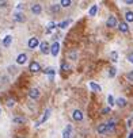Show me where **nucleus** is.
Instances as JSON below:
<instances>
[{
  "label": "nucleus",
  "instance_id": "obj_2",
  "mask_svg": "<svg viewBox=\"0 0 133 138\" xmlns=\"http://www.w3.org/2000/svg\"><path fill=\"white\" fill-rule=\"evenodd\" d=\"M58 52H60V43H58V42H54V43L50 46V53H52V56L56 57V56L58 54Z\"/></svg>",
  "mask_w": 133,
  "mask_h": 138
},
{
  "label": "nucleus",
  "instance_id": "obj_17",
  "mask_svg": "<svg viewBox=\"0 0 133 138\" xmlns=\"http://www.w3.org/2000/svg\"><path fill=\"white\" fill-rule=\"evenodd\" d=\"M116 104H117L118 107H121V108H124V107L126 106V100H125L124 98H118V99L116 100Z\"/></svg>",
  "mask_w": 133,
  "mask_h": 138
},
{
  "label": "nucleus",
  "instance_id": "obj_27",
  "mask_svg": "<svg viewBox=\"0 0 133 138\" xmlns=\"http://www.w3.org/2000/svg\"><path fill=\"white\" fill-rule=\"evenodd\" d=\"M71 3H72L71 0H61V2H60V4H61L63 7H69Z\"/></svg>",
  "mask_w": 133,
  "mask_h": 138
},
{
  "label": "nucleus",
  "instance_id": "obj_20",
  "mask_svg": "<svg viewBox=\"0 0 133 138\" xmlns=\"http://www.w3.org/2000/svg\"><path fill=\"white\" fill-rule=\"evenodd\" d=\"M106 125H107V131H114V129H116V122H114V121H109Z\"/></svg>",
  "mask_w": 133,
  "mask_h": 138
},
{
  "label": "nucleus",
  "instance_id": "obj_9",
  "mask_svg": "<svg viewBox=\"0 0 133 138\" xmlns=\"http://www.w3.org/2000/svg\"><path fill=\"white\" fill-rule=\"evenodd\" d=\"M29 96L31 98V99H38L39 98V91H38L37 88L30 89V91H29Z\"/></svg>",
  "mask_w": 133,
  "mask_h": 138
},
{
  "label": "nucleus",
  "instance_id": "obj_4",
  "mask_svg": "<svg viewBox=\"0 0 133 138\" xmlns=\"http://www.w3.org/2000/svg\"><path fill=\"white\" fill-rule=\"evenodd\" d=\"M26 61H27V54L26 53H21V54L16 57V64H19V65L26 64Z\"/></svg>",
  "mask_w": 133,
  "mask_h": 138
},
{
  "label": "nucleus",
  "instance_id": "obj_40",
  "mask_svg": "<svg viewBox=\"0 0 133 138\" xmlns=\"http://www.w3.org/2000/svg\"><path fill=\"white\" fill-rule=\"evenodd\" d=\"M0 114H2V111H0Z\"/></svg>",
  "mask_w": 133,
  "mask_h": 138
},
{
  "label": "nucleus",
  "instance_id": "obj_19",
  "mask_svg": "<svg viewBox=\"0 0 133 138\" xmlns=\"http://www.w3.org/2000/svg\"><path fill=\"white\" fill-rule=\"evenodd\" d=\"M45 75H49V77H54V75H56V70H54L53 68H46L44 70Z\"/></svg>",
  "mask_w": 133,
  "mask_h": 138
},
{
  "label": "nucleus",
  "instance_id": "obj_7",
  "mask_svg": "<svg viewBox=\"0 0 133 138\" xmlns=\"http://www.w3.org/2000/svg\"><path fill=\"white\" fill-rule=\"evenodd\" d=\"M29 69L33 72V73H37V72H39L41 70V67H39V64L37 62V61H33L31 64H30V67H29Z\"/></svg>",
  "mask_w": 133,
  "mask_h": 138
},
{
  "label": "nucleus",
  "instance_id": "obj_5",
  "mask_svg": "<svg viewBox=\"0 0 133 138\" xmlns=\"http://www.w3.org/2000/svg\"><path fill=\"white\" fill-rule=\"evenodd\" d=\"M30 10H31V12H33L34 15H39L41 11H42V7H41V4L35 3V4H33L31 7H30Z\"/></svg>",
  "mask_w": 133,
  "mask_h": 138
},
{
  "label": "nucleus",
  "instance_id": "obj_24",
  "mask_svg": "<svg viewBox=\"0 0 133 138\" xmlns=\"http://www.w3.org/2000/svg\"><path fill=\"white\" fill-rule=\"evenodd\" d=\"M110 58H111L113 62H117V61H118V54H117V52H111V53H110Z\"/></svg>",
  "mask_w": 133,
  "mask_h": 138
},
{
  "label": "nucleus",
  "instance_id": "obj_32",
  "mask_svg": "<svg viewBox=\"0 0 133 138\" xmlns=\"http://www.w3.org/2000/svg\"><path fill=\"white\" fill-rule=\"evenodd\" d=\"M128 60H129V62L133 64V53H129V54H128Z\"/></svg>",
  "mask_w": 133,
  "mask_h": 138
},
{
  "label": "nucleus",
  "instance_id": "obj_13",
  "mask_svg": "<svg viewBox=\"0 0 133 138\" xmlns=\"http://www.w3.org/2000/svg\"><path fill=\"white\" fill-rule=\"evenodd\" d=\"M118 28H119L121 33H128V30H129L128 25H126V22H121L119 25H118Z\"/></svg>",
  "mask_w": 133,
  "mask_h": 138
},
{
  "label": "nucleus",
  "instance_id": "obj_3",
  "mask_svg": "<svg viewBox=\"0 0 133 138\" xmlns=\"http://www.w3.org/2000/svg\"><path fill=\"white\" fill-rule=\"evenodd\" d=\"M27 45H29V47H30V49H35V47H37L38 45H41V43L38 42V38L33 37V38H30V39H29Z\"/></svg>",
  "mask_w": 133,
  "mask_h": 138
},
{
  "label": "nucleus",
  "instance_id": "obj_6",
  "mask_svg": "<svg viewBox=\"0 0 133 138\" xmlns=\"http://www.w3.org/2000/svg\"><path fill=\"white\" fill-rule=\"evenodd\" d=\"M49 114H50V110L48 108V110L45 111V114H44V115L41 117V119H39V121H38L37 123H35V126H41V125L44 123V122H46V121H48V118H49Z\"/></svg>",
  "mask_w": 133,
  "mask_h": 138
},
{
  "label": "nucleus",
  "instance_id": "obj_34",
  "mask_svg": "<svg viewBox=\"0 0 133 138\" xmlns=\"http://www.w3.org/2000/svg\"><path fill=\"white\" fill-rule=\"evenodd\" d=\"M61 69H63V70H66V69H69V67H68L66 64H63V65H61Z\"/></svg>",
  "mask_w": 133,
  "mask_h": 138
},
{
  "label": "nucleus",
  "instance_id": "obj_1",
  "mask_svg": "<svg viewBox=\"0 0 133 138\" xmlns=\"http://www.w3.org/2000/svg\"><path fill=\"white\" fill-rule=\"evenodd\" d=\"M39 49H41V53L42 54H48V53H50V46L48 42H42L39 45Z\"/></svg>",
  "mask_w": 133,
  "mask_h": 138
},
{
  "label": "nucleus",
  "instance_id": "obj_36",
  "mask_svg": "<svg viewBox=\"0 0 133 138\" xmlns=\"http://www.w3.org/2000/svg\"><path fill=\"white\" fill-rule=\"evenodd\" d=\"M7 5V2H0V7H5Z\"/></svg>",
  "mask_w": 133,
  "mask_h": 138
},
{
  "label": "nucleus",
  "instance_id": "obj_38",
  "mask_svg": "<svg viewBox=\"0 0 133 138\" xmlns=\"http://www.w3.org/2000/svg\"><path fill=\"white\" fill-rule=\"evenodd\" d=\"M126 4H133V0H126Z\"/></svg>",
  "mask_w": 133,
  "mask_h": 138
},
{
  "label": "nucleus",
  "instance_id": "obj_31",
  "mask_svg": "<svg viewBox=\"0 0 133 138\" xmlns=\"http://www.w3.org/2000/svg\"><path fill=\"white\" fill-rule=\"evenodd\" d=\"M126 79H128L129 81H133V70H132V72H129V73L126 75Z\"/></svg>",
  "mask_w": 133,
  "mask_h": 138
},
{
  "label": "nucleus",
  "instance_id": "obj_14",
  "mask_svg": "<svg viewBox=\"0 0 133 138\" xmlns=\"http://www.w3.org/2000/svg\"><path fill=\"white\" fill-rule=\"evenodd\" d=\"M90 88H91L92 91H95V92H101V91H102L101 85H98V84H96V83H94V81H91V83H90Z\"/></svg>",
  "mask_w": 133,
  "mask_h": 138
},
{
  "label": "nucleus",
  "instance_id": "obj_12",
  "mask_svg": "<svg viewBox=\"0 0 133 138\" xmlns=\"http://www.w3.org/2000/svg\"><path fill=\"white\" fill-rule=\"evenodd\" d=\"M71 130H72V126L66 125V129L63 131V138H71Z\"/></svg>",
  "mask_w": 133,
  "mask_h": 138
},
{
  "label": "nucleus",
  "instance_id": "obj_37",
  "mask_svg": "<svg viewBox=\"0 0 133 138\" xmlns=\"http://www.w3.org/2000/svg\"><path fill=\"white\" fill-rule=\"evenodd\" d=\"M23 8V4L21 3V4H18V10H22Z\"/></svg>",
  "mask_w": 133,
  "mask_h": 138
},
{
  "label": "nucleus",
  "instance_id": "obj_39",
  "mask_svg": "<svg viewBox=\"0 0 133 138\" xmlns=\"http://www.w3.org/2000/svg\"><path fill=\"white\" fill-rule=\"evenodd\" d=\"M128 138H133V131H132V133L129 134V137H128Z\"/></svg>",
  "mask_w": 133,
  "mask_h": 138
},
{
  "label": "nucleus",
  "instance_id": "obj_21",
  "mask_svg": "<svg viewBox=\"0 0 133 138\" xmlns=\"http://www.w3.org/2000/svg\"><path fill=\"white\" fill-rule=\"evenodd\" d=\"M96 11H98V5H92V7L90 8V11H88V15L90 16H95L96 15Z\"/></svg>",
  "mask_w": 133,
  "mask_h": 138
},
{
  "label": "nucleus",
  "instance_id": "obj_10",
  "mask_svg": "<svg viewBox=\"0 0 133 138\" xmlns=\"http://www.w3.org/2000/svg\"><path fill=\"white\" fill-rule=\"evenodd\" d=\"M72 118H74L75 121H82V119H83V114H82V111H80V110H75L74 114H72Z\"/></svg>",
  "mask_w": 133,
  "mask_h": 138
},
{
  "label": "nucleus",
  "instance_id": "obj_22",
  "mask_svg": "<svg viewBox=\"0 0 133 138\" xmlns=\"http://www.w3.org/2000/svg\"><path fill=\"white\" fill-rule=\"evenodd\" d=\"M69 23H71V19H68V20H63L61 23H58V25H57V27H60V28H65L66 26L69 25Z\"/></svg>",
  "mask_w": 133,
  "mask_h": 138
},
{
  "label": "nucleus",
  "instance_id": "obj_26",
  "mask_svg": "<svg viewBox=\"0 0 133 138\" xmlns=\"http://www.w3.org/2000/svg\"><path fill=\"white\" fill-rule=\"evenodd\" d=\"M12 122L16 123V125H18V123H25V122H26V119H25V118H14V119H12Z\"/></svg>",
  "mask_w": 133,
  "mask_h": 138
},
{
  "label": "nucleus",
  "instance_id": "obj_29",
  "mask_svg": "<svg viewBox=\"0 0 133 138\" xmlns=\"http://www.w3.org/2000/svg\"><path fill=\"white\" fill-rule=\"evenodd\" d=\"M58 10H60V5L58 4H53L52 5V11H53V12H57Z\"/></svg>",
  "mask_w": 133,
  "mask_h": 138
},
{
  "label": "nucleus",
  "instance_id": "obj_16",
  "mask_svg": "<svg viewBox=\"0 0 133 138\" xmlns=\"http://www.w3.org/2000/svg\"><path fill=\"white\" fill-rule=\"evenodd\" d=\"M56 22H49L48 23V27H46V34H50L53 28H56Z\"/></svg>",
  "mask_w": 133,
  "mask_h": 138
},
{
  "label": "nucleus",
  "instance_id": "obj_11",
  "mask_svg": "<svg viewBox=\"0 0 133 138\" xmlns=\"http://www.w3.org/2000/svg\"><path fill=\"white\" fill-rule=\"evenodd\" d=\"M14 20L15 22H25V15L23 14H21V12H15L14 14Z\"/></svg>",
  "mask_w": 133,
  "mask_h": 138
},
{
  "label": "nucleus",
  "instance_id": "obj_25",
  "mask_svg": "<svg viewBox=\"0 0 133 138\" xmlns=\"http://www.w3.org/2000/svg\"><path fill=\"white\" fill-rule=\"evenodd\" d=\"M107 103H109V106H114V104H116V101H114V98L111 96V95H109V96H107Z\"/></svg>",
  "mask_w": 133,
  "mask_h": 138
},
{
  "label": "nucleus",
  "instance_id": "obj_18",
  "mask_svg": "<svg viewBox=\"0 0 133 138\" xmlns=\"http://www.w3.org/2000/svg\"><path fill=\"white\" fill-rule=\"evenodd\" d=\"M106 131H107V125L106 123H102V125L98 126V133L99 134H103V133H106Z\"/></svg>",
  "mask_w": 133,
  "mask_h": 138
},
{
  "label": "nucleus",
  "instance_id": "obj_30",
  "mask_svg": "<svg viewBox=\"0 0 133 138\" xmlns=\"http://www.w3.org/2000/svg\"><path fill=\"white\" fill-rule=\"evenodd\" d=\"M14 104H15V101L12 99H8L7 100V107H14Z\"/></svg>",
  "mask_w": 133,
  "mask_h": 138
},
{
  "label": "nucleus",
  "instance_id": "obj_28",
  "mask_svg": "<svg viewBox=\"0 0 133 138\" xmlns=\"http://www.w3.org/2000/svg\"><path fill=\"white\" fill-rule=\"evenodd\" d=\"M116 73H117V69L114 68V67L109 69V76H110V77H114V76H116Z\"/></svg>",
  "mask_w": 133,
  "mask_h": 138
},
{
  "label": "nucleus",
  "instance_id": "obj_33",
  "mask_svg": "<svg viewBox=\"0 0 133 138\" xmlns=\"http://www.w3.org/2000/svg\"><path fill=\"white\" fill-rule=\"evenodd\" d=\"M109 112H110V107H106V108L102 110V114H109Z\"/></svg>",
  "mask_w": 133,
  "mask_h": 138
},
{
  "label": "nucleus",
  "instance_id": "obj_35",
  "mask_svg": "<svg viewBox=\"0 0 133 138\" xmlns=\"http://www.w3.org/2000/svg\"><path fill=\"white\" fill-rule=\"evenodd\" d=\"M69 57H71L72 60H75V58H76V54H75V52H72L71 54H69Z\"/></svg>",
  "mask_w": 133,
  "mask_h": 138
},
{
  "label": "nucleus",
  "instance_id": "obj_23",
  "mask_svg": "<svg viewBox=\"0 0 133 138\" xmlns=\"http://www.w3.org/2000/svg\"><path fill=\"white\" fill-rule=\"evenodd\" d=\"M125 19H126V22H133V12L132 11H128V12L125 14Z\"/></svg>",
  "mask_w": 133,
  "mask_h": 138
},
{
  "label": "nucleus",
  "instance_id": "obj_15",
  "mask_svg": "<svg viewBox=\"0 0 133 138\" xmlns=\"http://www.w3.org/2000/svg\"><path fill=\"white\" fill-rule=\"evenodd\" d=\"M11 42H12V37H11V35H7V37L3 39V46L4 47H8L11 45Z\"/></svg>",
  "mask_w": 133,
  "mask_h": 138
},
{
  "label": "nucleus",
  "instance_id": "obj_8",
  "mask_svg": "<svg viewBox=\"0 0 133 138\" xmlns=\"http://www.w3.org/2000/svg\"><path fill=\"white\" fill-rule=\"evenodd\" d=\"M106 25H107V27H116V26H117V19H116V16H109Z\"/></svg>",
  "mask_w": 133,
  "mask_h": 138
}]
</instances>
